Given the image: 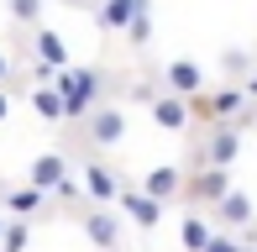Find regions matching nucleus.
Here are the masks:
<instances>
[{
	"mask_svg": "<svg viewBox=\"0 0 257 252\" xmlns=\"http://www.w3.org/2000/svg\"><path fill=\"white\" fill-rule=\"evenodd\" d=\"M53 84L63 89V100H68V121H89L100 110V89H105L100 68H63Z\"/></svg>",
	"mask_w": 257,
	"mask_h": 252,
	"instance_id": "obj_1",
	"label": "nucleus"
},
{
	"mask_svg": "<svg viewBox=\"0 0 257 252\" xmlns=\"http://www.w3.org/2000/svg\"><path fill=\"white\" fill-rule=\"evenodd\" d=\"M115 205H121V215H126L132 226H142V231H158V226H163V210H168L163 200H153L147 189H132V184L121 189V200H115Z\"/></svg>",
	"mask_w": 257,
	"mask_h": 252,
	"instance_id": "obj_2",
	"label": "nucleus"
},
{
	"mask_svg": "<svg viewBox=\"0 0 257 252\" xmlns=\"http://www.w3.org/2000/svg\"><path fill=\"white\" fill-rule=\"evenodd\" d=\"M79 221H84V236L100 252H115V247H121V215H115V210H105V205H84Z\"/></svg>",
	"mask_w": 257,
	"mask_h": 252,
	"instance_id": "obj_3",
	"label": "nucleus"
},
{
	"mask_svg": "<svg viewBox=\"0 0 257 252\" xmlns=\"http://www.w3.org/2000/svg\"><path fill=\"white\" fill-rule=\"evenodd\" d=\"M84 142H89V147H121V142H126V110L100 105L95 116L84 121Z\"/></svg>",
	"mask_w": 257,
	"mask_h": 252,
	"instance_id": "obj_4",
	"label": "nucleus"
},
{
	"mask_svg": "<svg viewBox=\"0 0 257 252\" xmlns=\"http://www.w3.org/2000/svg\"><path fill=\"white\" fill-rule=\"evenodd\" d=\"M241 158V126L236 121H215L210 126V142H205V163L210 168H231Z\"/></svg>",
	"mask_w": 257,
	"mask_h": 252,
	"instance_id": "obj_5",
	"label": "nucleus"
},
{
	"mask_svg": "<svg viewBox=\"0 0 257 252\" xmlns=\"http://www.w3.org/2000/svg\"><path fill=\"white\" fill-rule=\"evenodd\" d=\"M184 194H189L194 205H210V210H215V205L231 194V168H200V174L184 184Z\"/></svg>",
	"mask_w": 257,
	"mask_h": 252,
	"instance_id": "obj_6",
	"label": "nucleus"
},
{
	"mask_svg": "<svg viewBox=\"0 0 257 252\" xmlns=\"http://www.w3.org/2000/svg\"><path fill=\"white\" fill-rule=\"evenodd\" d=\"M147 105H153V121L163 126V132H189L194 126V110H189L184 95H153Z\"/></svg>",
	"mask_w": 257,
	"mask_h": 252,
	"instance_id": "obj_7",
	"label": "nucleus"
},
{
	"mask_svg": "<svg viewBox=\"0 0 257 252\" xmlns=\"http://www.w3.org/2000/svg\"><path fill=\"white\" fill-rule=\"evenodd\" d=\"M121 174H110V163H84V194L95 205H115L121 200Z\"/></svg>",
	"mask_w": 257,
	"mask_h": 252,
	"instance_id": "obj_8",
	"label": "nucleus"
},
{
	"mask_svg": "<svg viewBox=\"0 0 257 252\" xmlns=\"http://www.w3.org/2000/svg\"><path fill=\"white\" fill-rule=\"evenodd\" d=\"M168 95H184V100H194V95H205V68L194 63V58H173L168 63Z\"/></svg>",
	"mask_w": 257,
	"mask_h": 252,
	"instance_id": "obj_9",
	"label": "nucleus"
},
{
	"mask_svg": "<svg viewBox=\"0 0 257 252\" xmlns=\"http://www.w3.org/2000/svg\"><path fill=\"white\" fill-rule=\"evenodd\" d=\"M63 179H68V158L63 153H42V158H32V168H27V184L42 189V194H53Z\"/></svg>",
	"mask_w": 257,
	"mask_h": 252,
	"instance_id": "obj_10",
	"label": "nucleus"
},
{
	"mask_svg": "<svg viewBox=\"0 0 257 252\" xmlns=\"http://www.w3.org/2000/svg\"><path fill=\"white\" fill-rule=\"evenodd\" d=\"M142 11H153V6H147V0H100L95 21H100L105 32H126L137 16H142Z\"/></svg>",
	"mask_w": 257,
	"mask_h": 252,
	"instance_id": "obj_11",
	"label": "nucleus"
},
{
	"mask_svg": "<svg viewBox=\"0 0 257 252\" xmlns=\"http://www.w3.org/2000/svg\"><path fill=\"white\" fill-rule=\"evenodd\" d=\"M205 215H215L220 226H231V231H241V226H252V215H257V205H252V194H241V189H231L226 200H220L215 210H205Z\"/></svg>",
	"mask_w": 257,
	"mask_h": 252,
	"instance_id": "obj_12",
	"label": "nucleus"
},
{
	"mask_svg": "<svg viewBox=\"0 0 257 252\" xmlns=\"http://www.w3.org/2000/svg\"><path fill=\"white\" fill-rule=\"evenodd\" d=\"M0 205H6V210L11 215H16V221H32V215H42V210H48V194H42V189H6V184H0Z\"/></svg>",
	"mask_w": 257,
	"mask_h": 252,
	"instance_id": "obj_13",
	"label": "nucleus"
},
{
	"mask_svg": "<svg viewBox=\"0 0 257 252\" xmlns=\"http://www.w3.org/2000/svg\"><path fill=\"white\" fill-rule=\"evenodd\" d=\"M27 100H32V110H37L42 121H68V100H63L58 84H32Z\"/></svg>",
	"mask_w": 257,
	"mask_h": 252,
	"instance_id": "obj_14",
	"label": "nucleus"
},
{
	"mask_svg": "<svg viewBox=\"0 0 257 252\" xmlns=\"http://www.w3.org/2000/svg\"><path fill=\"white\" fill-rule=\"evenodd\" d=\"M142 189L153 194V200H163V205H168V200H179V194H184V168H173V163L153 168V174L142 179Z\"/></svg>",
	"mask_w": 257,
	"mask_h": 252,
	"instance_id": "obj_15",
	"label": "nucleus"
},
{
	"mask_svg": "<svg viewBox=\"0 0 257 252\" xmlns=\"http://www.w3.org/2000/svg\"><path fill=\"white\" fill-rule=\"evenodd\" d=\"M179 242H184V252H210L215 231H210V215H205V210H189V215L179 221Z\"/></svg>",
	"mask_w": 257,
	"mask_h": 252,
	"instance_id": "obj_16",
	"label": "nucleus"
},
{
	"mask_svg": "<svg viewBox=\"0 0 257 252\" xmlns=\"http://www.w3.org/2000/svg\"><path fill=\"white\" fill-rule=\"evenodd\" d=\"M32 53H37V58L48 63V68H58V74H63V68H68L63 37H58V32H48V27H37V32H32Z\"/></svg>",
	"mask_w": 257,
	"mask_h": 252,
	"instance_id": "obj_17",
	"label": "nucleus"
},
{
	"mask_svg": "<svg viewBox=\"0 0 257 252\" xmlns=\"http://www.w3.org/2000/svg\"><path fill=\"white\" fill-rule=\"evenodd\" d=\"M27 242H32V221H11L0 236V252H27Z\"/></svg>",
	"mask_w": 257,
	"mask_h": 252,
	"instance_id": "obj_18",
	"label": "nucleus"
},
{
	"mask_svg": "<svg viewBox=\"0 0 257 252\" xmlns=\"http://www.w3.org/2000/svg\"><path fill=\"white\" fill-rule=\"evenodd\" d=\"M126 42H132V48H147V42H153V11H142V16L126 27Z\"/></svg>",
	"mask_w": 257,
	"mask_h": 252,
	"instance_id": "obj_19",
	"label": "nucleus"
},
{
	"mask_svg": "<svg viewBox=\"0 0 257 252\" xmlns=\"http://www.w3.org/2000/svg\"><path fill=\"white\" fill-rule=\"evenodd\" d=\"M11 16H16L21 27H37L42 21V0H11Z\"/></svg>",
	"mask_w": 257,
	"mask_h": 252,
	"instance_id": "obj_20",
	"label": "nucleus"
},
{
	"mask_svg": "<svg viewBox=\"0 0 257 252\" xmlns=\"http://www.w3.org/2000/svg\"><path fill=\"white\" fill-rule=\"evenodd\" d=\"M210 252H236V242H231V236H215V242H210Z\"/></svg>",
	"mask_w": 257,
	"mask_h": 252,
	"instance_id": "obj_21",
	"label": "nucleus"
},
{
	"mask_svg": "<svg viewBox=\"0 0 257 252\" xmlns=\"http://www.w3.org/2000/svg\"><path fill=\"white\" fill-rule=\"evenodd\" d=\"M6 121H11V95L0 89V126H6Z\"/></svg>",
	"mask_w": 257,
	"mask_h": 252,
	"instance_id": "obj_22",
	"label": "nucleus"
},
{
	"mask_svg": "<svg viewBox=\"0 0 257 252\" xmlns=\"http://www.w3.org/2000/svg\"><path fill=\"white\" fill-rule=\"evenodd\" d=\"M241 89H247V100H257V74H247V79H241Z\"/></svg>",
	"mask_w": 257,
	"mask_h": 252,
	"instance_id": "obj_23",
	"label": "nucleus"
},
{
	"mask_svg": "<svg viewBox=\"0 0 257 252\" xmlns=\"http://www.w3.org/2000/svg\"><path fill=\"white\" fill-rule=\"evenodd\" d=\"M6 79H11V58L0 53V89H6Z\"/></svg>",
	"mask_w": 257,
	"mask_h": 252,
	"instance_id": "obj_24",
	"label": "nucleus"
},
{
	"mask_svg": "<svg viewBox=\"0 0 257 252\" xmlns=\"http://www.w3.org/2000/svg\"><path fill=\"white\" fill-rule=\"evenodd\" d=\"M6 226H11V221H6V205H0V236H6Z\"/></svg>",
	"mask_w": 257,
	"mask_h": 252,
	"instance_id": "obj_25",
	"label": "nucleus"
},
{
	"mask_svg": "<svg viewBox=\"0 0 257 252\" xmlns=\"http://www.w3.org/2000/svg\"><path fill=\"white\" fill-rule=\"evenodd\" d=\"M236 252H257V247H236Z\"/></svg>",
	"mask_w": 257,
	"mask_h": 252,
	"instance_id": "obj_26",
	"label": "nucleus"
}]
</instances>
